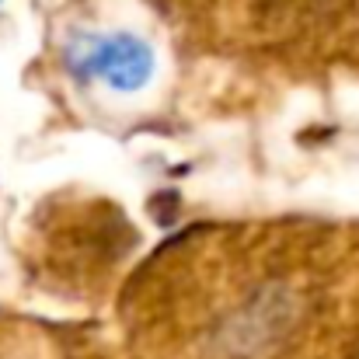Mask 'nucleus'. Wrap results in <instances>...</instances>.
I'll return each mask as SVG.
<instances>
[{"mask_svg": "<svg viewBox=\"0 0 359 359\" xmlns=\"http://www.w3.org/2000/svg\"><path fill=\"white\" fill-rule=\"evenodd\" d=\"M119 321L150 359L359 356V220H199L133 262Z\"/></svg>", "mask_w": 359, "mask_h": 359, "instance_id": "1", "label": "nucleus"}, {"mask_svg": "<svg viewBox=\"0 0 359 359\" xmlns=\"http://www.w3.org/2000/svg\"><path fill=\"white\" fill-rule=\"evenodd\" d=\"M196 56L304 84H359V0H143Z\"/></svg>", "mask_w": 359, "mask_h": 359, "instance_id": "2", "label": "nucleus"}, {"mask_svg": "<svg viewBox=\"0 0 359 359\" xmlns=\"http://www.w3.org/2000/svg\"><path fill=\"white\" fill-rule=\"evenodd\" d=\"M56 63L81 95L109 98L105 116H112V102H126V98H133V112H136V105L154 91L161 77L157 42L143 32L112 25L109 18L105 25L98 18L67 25L56 42Z\"/></svg>", "mask_w": 359, "mask_h": 359, "instance_id": "3", "label": "nucleus"}]
</instances>
